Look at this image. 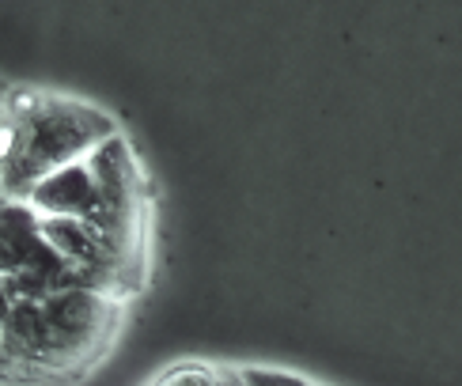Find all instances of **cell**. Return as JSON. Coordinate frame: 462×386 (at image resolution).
<instances>
[{"mask_svg":"<svg viewBox=\"0 0 462 386\" xmlns=\"http://www.w3.org/2000/svg\"><path fill=\"white\" fill-rule=\"evenodd\" d=\"M118 303L91 288H69L42 303H15L0 330V345L27 363L34 382L72 379L99 360L118 326Z\"/></svg>","mask_w":462,"mask_h":386,"instance_id":"obj_1","label":"cell"},{"mask_svg":"<svg viewBox=\"0 0 462 386\" xmlns=\"http://www.w3.org/2000/svg\"><path fill=\"white\" fill-rule=\"evenodd\" d=\"M5 106L19 122V152L12 167L5 170V198L27 201V193L65 170L72 163H84L99 152L110 137H118V122L106 110L61 99V95H38V91H8Z\"/></svg>","mask_w":462,"mask_h":386,"instance_id":"obj_2","label":"cell"},{"mask_svg":"<svg viewBox=\"0 0 462 386\" xmlns=\"http://www.w3.org/2000/svg\"><path fill=\"white\" fill-rule=\"evenodd\" d=\"M95 189H99V220L95 231L110 243L133 277H144V250H148V186L137 163V152L122 137H110L88 160Z\"/></svg>","mask_w":462,"mask_h":386,"instance_id":"obj_3","label":"cell"},{"mask_svg":"<svg viewBox=\"0 0 462 386\" xmlns=\"http://www.w3.org/2000/svg\"><path fill=\"white\" fill-rule=\"evenodd\" d=\"M19 273L46 277L57 292L84 288L61 262V254L46 243L42 216L27 201H5L0 205V277H19Z\"/></svg>","mask_w":462,"mask_h":386,"instance_id":"obj_4","label":"cell"},{"mask_svg":"<svg viewBox=\"0 0 462 386\" xmlns=\"http://www.w3.org/2000/svg\"><path fill=\"white\" fill-rule=\"evenodd\" d=\"M27 205L38 212V216L84 220V224L95 227V220H99V189H95L88 160L57 170V175H50V179H42L27 193Z\"/></svg>","mask_w":462,"mask_h":386,"instance_id":"obj_5","label":"cell"},{"mask_svg":"<svg viewBox=\"0 0 462 386\" xmlns=\"http://www.w3.org/2000/svg\"><path fill=\"white\" fill-rule=\"evenodd\" d=\"M217 368H201V363H182V368L167 372L156 386H213Z\"/></svg>","mask_w":462,"mask_h":386,"instance_id":"obj_6","label":"cell"},{"mask_svg":"<svg viewBox=\"0 0 462 386\" xmlns=\"http://www.w3.org/2000/svg\"><path fill=\"white\" fill-rule=\"evenodd\" d=\"M246 386H315L311 379L292 375V372H273V368H239Z\"/></svg>","mask_w":462,"mask_h":386,"instance_id":"obj_7","label":"cell"},{"mask_svg":"<svg viewBox=\"0 0 462 386\" xmlns=\"http://www.w3.org/2000/svg\"><path fill=\"white\" fill-rule=\"evenodd\" d=\"M213 386H246V379H243V372H236V368H217Z\"/></svg>","mask_w":462,"mask_h":386,"instance_id":"obj_8","label":"cell"},{"mask_svg":"<svg viewBox=\"0 0 462 386\" xmlns=\"http://www.w3.org/2000/svg\"><path fill=\"white\" fill-rule=\"evenodd\" d=\"M5 99H8V87H5V84H0V106H5Z\"/></svg>","mask_w":462,"mask_h":386,"instance_id":"obj_9","label":"cell"},{"mask_svg":"<svg viewBox=\"0 0 462 386\" xmlns=\"http://www.w3.org/2000/svg\"><path fill=\"white\" fill-rule=\"evenodd\" d=\"M0 198H5V170H0Z\"/></svg>","mask_w":462,"mask_h":386,"instance_id":"obj_10","label":"cell"},{"mask_svg":"<svg viewBox=\"0 0 462 386\" xmlns=\"http://www.w3.org/2000/svg\"><path fill=\"white\" fill-rule=\"evenodd\" d=\"M5 201H8V198H0V205H5Z\"/></svg>","mask_w":462,"mask_h":386,"instance_id":"obj_11","label":"cell"}]
</instances>
